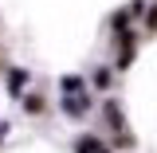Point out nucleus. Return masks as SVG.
Instances as JSON below:
<instances>
[{"label":"nucleus","instance_id":"4","mask_svg":"<svg viewBox=\"0 0 157 153\" xmlns=\"http://www.w3.org/2000/svg\"><path fill=\"white\" fill-rule=\"evenodd\" d=\"M75 149H78V153H106V145H102L98 137H78Z\"/></svg>","mask_w":157,"mask_h":153},{"label":"nucleus","instance_id":"5","mask_svg":"<svg viewBox=\"0 0 157 153\" xmlns=\"http://www.w3.org/2000/svg\"><path fill=\"white\" fill-rule=\"evenodd\" d=\"M94 86H98V90L110 86V71H106V67H98V71H94Z\"/></svg>","mask_w":157,"mask_h":153},{"label":"nucleus","instance_id":"1","mask_svg":"<svg viewBox=\"0 0 157 153\" xmlns=\"http://www.w3.org/2000/svg\"><path fill=\"white\" fill-rule=\"evenodd\" d=\"M86 110H90V98H86V90H82V94H63V114L82 118Z\"/></svg>","mask_w":157,"mask_h":153},{"label":"nucleus","instance_id":"3","mask_svg":"<svg viewBox=\"0 0 157 153\" xmlns=\"http://www.w3.org/2000/svg\"><path fill=\"white\" fill-rule=\"evenodd\" d=\"M24 86H28V75L24 71H8V90L12 94H24Z\"/></svg>","mask_w":157,"mask_h":153},{"label":"nucleus","instance_id":"6","mask_svg":"<svg viewBox=\"0 0 157 153\" xmlns=\"http://www.w3.org/2000/svg\"><path fill=\"white\" fill-rule=\"evenodd\" d=\"M4 137H8V130H4V126H0V141H4Z\"/></svg>","mask_w":157,"mask_h":153},{"label":"nucleus","instance_id":"2","mask_svg":"<svg viewBox=\"0 0 157 153\" xmlns=\"http://www.w3.org/2000/svg\"><path fill=\"white\" fill-rule=\"evenodd\" d=\"M59 90H63V94H82V90H86V82L75 78V75H67L63 82H59Z\"/></svg>","mask_w":157,"mask_h":153}]
</instances>
